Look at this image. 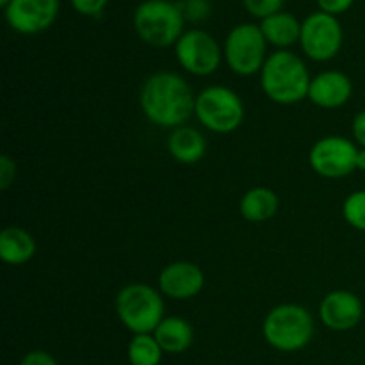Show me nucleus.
<instances>
[{
  "instance_id": "f257e3e1",
  "label": "nucleus",
  "mask_w": 365,
  "mask_h": 365,
  "mask_svg": "<svg viewBox=\"0 0 365 365\" xmlns=\"http://www.w3.org/2000/svg\"><path fill=\"white\" fill-rule=\"evenodd\" d=\"M141 109L157 127H182L195 113L196 96L187 82L171 71H159L141 88Z\"/></svg>"
},
{
  "instance_id": "f03ea898",
  "label": "nucleus",
  "mask_w": 365,
  "mask_h": 365,
  "mask_svg": "<svg viewBox=\"0 0 365 365\" xmlns=\"http://www.w3.org/2000/svg\"><path fill=\"white\" fill-rule=\"evenodd\" d=\"M309 70L299 56L289 50L271 53L260 71V84L267 98L280 106H294L309 98Z\"/></svg>"
},
{
  "instance_id": "7ed1b4c3",
  "label": "nucleus",
  "mask_w": 365,
  "mask_h": 365,
  "mask_svg": "<svg viewBox=\"0 0 365 365\" xmlns=\"http://www.w3.org/2000/svg\"><path fill=\"white\" fill-rule=\"evenodd\" d=\"M262 334L267 344L278 351H299L312 341L314 317L305 307L296 303L278 305L264 319Z\"/></svg>"
},
{
  "instance_id": "20e7f679",
  "label": "nucleus",
  "mask_w": 365,
  "mask_h": 365,
  "mask_svg": "<svg viewBox=\"0 0 365 365\" xmlns=\"http://www.w3.org/2000/svg\"><path fill=\"white\" fill-rule=\"evenodd\" d=\"M184 11L168 0H146L134 13V27L139 38L157 48L177 45L184 34Z\"/></svg>"
},
{
  "instance_id": "39448f33",
  "label": "nucleus",
  "mask_w": 365,
  "mask_h": 365,
  "mask_svg": "<svg viewBox=\"0 0 365 365\" xmlns=\"http://www.w3.org/2000/svg\"><path fill=\"white\" fill-rule=\"evenodd\" d=\"M116 312L134 335L153 334L164 319V302L159 292L146 284H128L118 292Z\"/></svg>"
},
{
  "instance_id": "423d86ee",
  "label": "nucleus",
  "mask_w": 365,
  "mask_h": 365,
  "mask_svg": "<svg viewBox=\"0 0 365 365\" xmlns=\"http://www.w3.org/2000/svg\"><path fill=\"white\" fill-rule=\"evenodd\" d=\"M195 114L200 123L216 134L237 130L245 120L241 96L225 86H210L196 96Z\"/></svg>"
},
{
  "instance_id": "0eeeda50",
  "label": "nucleus",
  "mask_w": 365,
  "mask_h": 365,
  "mask_svg": "<svg viewBox=\"0 0 365 365\" xmlns=\"http://www.w3.org/2000/svg\"><path fill=\"white\" fill-rule=\"evenodd\" d=\"M266 46L267 41L264 38L260 25L241 24L230 31L225 41V59L234 73L241 77H252V75L262 71L266 63Z\"/></svg>"
},
{
  "instance_id": "6e6552de",
  "label": "nucleus",
  "mask_w": 365,
  "mask_h": 365,
  "mask_svg": "<svg viewBox=\"0 0 365 365\" xmlns=\"http://www.w3.org/2000/svg\"><path fill=\"white\" fill-rule=\"evenodd\" d=\"M342 39H344V32L337 18L323 11L309 14L302 24L299 43H302L303 52L312 61L323 63V61L334 59L342 48Z\"/></svg>"
},
{
  "instance_id": "1a4fd4ad",
  "label": "nucleus",
  "mask_w": 365,
  "mask_h": 365,
  "mask_svg": "<svg viewBox=\"0 0 365 365\" xmlns=\"http://www.w3.org/2000/svg\"><path fill=\"white\" fill-rule=\"evenodd\" d=\"M359 148L342 135H327L312 146L309 163L324 178H344L356 170Z\"/></svg>"
},
{
  "instance_id": "9d476101",
  "label": "nucleus",
  "mask_w": 365,
  "mask_h": 365,
  "mask_svg": "<svg viewBox=\"0 0 365 365\" xmlns=\"http://www.w3.org/2000/svg\"><path fill=\"white\" fill-rule=\"evenodd\" d=\"M175 53L185 71L198 77L212 75L221 64V48L216 39L205 31H185L175 45Z\"/></svg>"
},
{
  "instance_id": "9b49d317",
  "label": "nucleus",
  "mask_w": 365,
  "mask_h": 365,
  "mask_svg": "<svg viewBox=\"0 0 365 365\" xmlns=\"http://www.w3.org/2000/svg\"><path fill=\"white\" fill-rule=\"evenodd\" d=\"M4 11L13 31L29 36L39 34L57 20L59 0H11Z\"/></svg>"
},
{
  "instance_id": "f8f14e48",
  "label": "nucleus",
  "mask_w": 365,
  "mask_h": 365,
  "mask_svg": "<svg viewBox=\"0 0 365 365\" xmlns=\"http://www.w3.org/2000/svg\"><path fill=\"white\" fill-rule=\"evenodd\" d=\"M364 316V305L351 291H334L324 296L319 307L323 324L335 331H348L359 327Z\"/></svg>"
},
{
  "instance_id": "ddd939ff",
  "label": "nucleus",
  "mask_w": 365,
  "mask_h": 365,
  "mask_svg": "<svg viewBox=\"0 0 365 365\" xmlns=\"http://www.w3.org/2000/svg\"><path fill=\"white\" fill-rule=\"evenodd\" d=\"M205 285L203 271L192 262H173L159 274V289L164 296L173 299H191Z\"/></svg>"
},
{
  "instance_id": "4468645a",
  "label": "nucleus",
  "mask_w": 365,
  "mask_h": 365,
  "mask_svg": "<svg viewBox=\"0 0 365 365\" xmlns=\"http://www.w3.org/2000/svg\"><path fill=\"white\" fill-rule=\"evenodd\" d=\"M351 78L337 70H328L312 78L309 98L323 109H339L351 98Z\"/></svg>"
},
{
  "instance_id": "2eb2a0df",
  "label": "nucleus",
  "mask_w": 365,
  "mask_h": 365,
  "mask_svg": "<svg viewBox=\"0 0 365 365\" xmlns=\"http://www.w3.org/2000/svg\"><path fill=\"white\" fill-rule=\"evenodd\" d=\"M168 150L178 163L195 164L205 155L207 141L202 132L196 128L177 127L168 138Z\"/></svg>"
},
{
  "instance_id": "dca6fc26",
  "label": "nucleus",
  "mask_w": 365,
  "mask_h": 365,
  "mask_svg": "<svg viewBox=\"0 0 365 365\" xmlns=\"http://www.w3.org/2000/svg\"><path fill=\"white\" fill-rule=\"evenodd\" d=\"M36 253V241L25 228L6 227L0 232V259L9 266H21Z\"/></svg>"
},
{
  "instance_id": "f3484780",
  "label": "nucleus",
  "mask_w": 365,
  "mask_h": 365,
  "mask_svg": "<svg viewBox=\"0 0 365 365\" xmlns=\"http://www.w3.org/2000/svg\"><path fill=\"white\" fill-rule=\"evenodd\" d=\"M153 337L159 342L164 353H171V355H178L184 353L185 349L191 348L192 339H195V331L192 327L182 317H164L157 330L153 331Z\"/></svg>"
},
{
  "instance_id": "a211bd4d",
  "label": "nucleus",
  "mask_w": 365,
  "mask_h": 365,
  "mask_svg": "<svg viewBox=\"0 0 365 365\" xmlns=\"http://www.w3.org/2000/svg\"><path fill=\"white\" fill-rule=\"evenodd\" d=\"M260 31L267 43L280 46V48L292 46L302 38V24L298 21V18L291 13H284V11L264 18L260 24Z\"/></svg>"
},
{
  "instance_id": "6ab92c4d",
  "label": "nucleus",
  "mask_w": 365,
  "mask_h": 365,
  "mask_svg": "<svg viewBox=\"0 0 365 365\" xmlns=\"http://www.w3.org/2000/svg\"><path fill=\"white\" fill-rule=\"evenodd\" d=\"M278 212L277 192L267 187H253L242 196L241 214L246 221L264 223Z\"/></svg>"
},
{
  "instance_id": "aec40b11",
  "label": "nucleus",
  "mask_w": 365,
  "mask_h": 365,
  "mask_svg": "<svg viewBox=\"0 0 365 365\" xmlns=\"http://www.w3.org/2000/svg\"><path fill=\"white\" fill-rule=\"evenodd\" d=\"M163 353V348L153 335H134L128 344V362L132 365H159Z\"/></svg>"
},
{
  "instance_id": "412c9836",
  "label": "nucleus",
  "mask_w": 365,
  "mask_h": 365,
  "mask_svg": "<svg viewBox=\"0 0 365 365\" xmlns=\"http://www.w3.org/2000/svg\"><path fill=\"white\" fill-rule=\"evenodd\" d=\"M342 214L353 228L365 232V189L351 192L346 198L344 205H342Z\"/></svg>"
},
{
  "instance_id": "4be33fe9",
  "label": "nucleus",
  "mask_w": 365,
  "mask_h": 365,
  "mask_svg": "<svg viewBox=\"0 0 365 365\" xmlns=\"http://www.w3.org/2000/svg\"><path fill=\"white\" fill-rule=\"evenodd\" d=\"M246 11L255 18H267L280 13L284 0H242Z\"/></svg>"
},
{
  "instance_id": "5701e85b",
  "label": "nucleus",
  "mask_w": 365,
  "mask_h": 365,
  "mask_svg": "<svg viewBox=\"0 0 365 365\" xmlns=\"http://www.w3.org/2000/svg\"><path fill=\"white\" fill-rule=\"evenodd\" d=\"M16 178V164L9 155L0 157V189L7 191Z\"/></svg>"
},
{
  "instance_id": "b1692460",
  "label": "nucleus",
  "mask_w": 365,
  "mask_h": 365,
  "mask_svg": "<svg viewBox=\"0 0 365 365\" xmlns=\"http://www.w3.org/2000/svg\"><path fill=\"white\" fill-rule=\"evenodd\" d=\"M73 9L84 16H98L109 0H70Z\"/></svg>"
},
{
  "instance_id": "393cba45",
  "label": "nucleus",
  "mask_w": 365,
  "mask_h": 365,
  "mask_svg": "<svg viewBox=\"0 0 365 365\" xmlns=\"http://www.w3.org/2000/svg\"><path fill=\"white\" fill-rule=\"evenodd\" d=\"M353 2H355V0H317L321 11L331 14V16L346 13V11L353 6Z\"/></svg>"
},
{
  "instance_id": "a878e982",
  "label": "nucleus",
  "mask_w": 365,
  "mask_h": 365,
  "mask_svg": "<svg viewBox=\"0 0 365 365\" xmlns=\"http://www.w3.org/2000/svg\"><path fill=\"white\" fill-rule=\"evenodd\" d=\"M209 13V4L205 0H187L184 16H189L191 20H202Z\"/></svg>"
},
{
  "instance_id": "bb28decb",
  "label": "nucleus",
  "mask_w": 365,
  "mask_h": 365,
  "mask_svg": "<svg viewBox=\"0 0 365 365\" xmlns=\"http://www.w3.org/2000/svg\"><path fill=\"white\" fill-rule=\"evenodd\" d=\"M20 365H57L56 359L46 351H31L21 359Z\"/></svg>"
},
{
  "instance_id": "cd10ccee",
  "label": "nucleus",
  "mask_w": 365,
  "mask_h": 365,
  "mask_svg": "<svg viewBox=\"0 0 365 365\" xmlns=\"http://www.w3.org/2000/svg\"><path fill=\"white\" fill-rule=\"evenodd\" d=\"M353 135H355L356 143L365 148V109L360 110L353 120Z\"/></svg>"
},
{
  "instance_id": "c85d7f7f",
  "label": "nucleus",
  "mask_w": 365,
  "mask_h": 365,
  "mask_svg": "<svg viewBox=\"0 0 365 365\" xmlns=\"http://www.w3.org/2000/svg\"><path fill=\"white\" fill-rule=\"evenodd\" d=\"M356 170L365 171V148L359 150V157H356Z\"/></svg>"
},
{
  "instance_id": "c756f323",
  "label": "nucleus",
  "mask_w": 365,
  "mask_h": 365,
  "mask_svg": "<svg viewBox=\"0 0 365 365\" xmlns=\"http://www.w3.org/2000/svg\"><path fill=\"white\" fill-rule=\"evenodd\" d=\"M9 2H11V0H0V6H2V7H6L7 4H9Z\"/></svg>"
}]
</instances>
